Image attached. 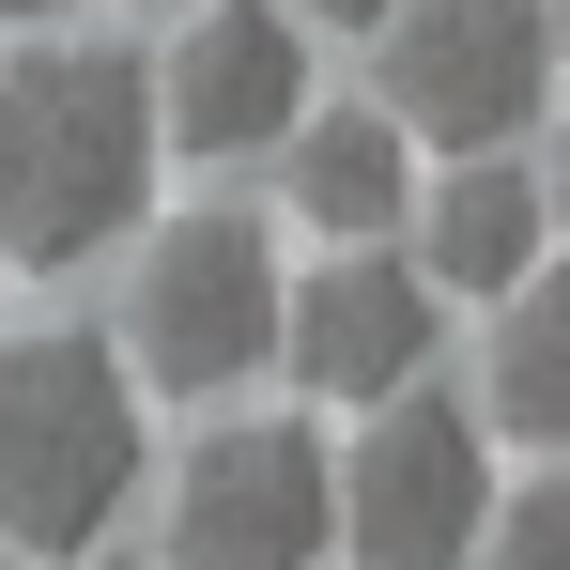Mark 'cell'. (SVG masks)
Wrapping results in <instances>:
<instances>
[{
	"label": "cell",
	"instance_id": "obj_1",
	"mask_svg": "<svg viewBox=\"0 0 570 570\" xmlns=\"http://www.w3.org/2000/svg\"><path fill=\"white\" fill-rule=\"evenodd\" d=\"M155 155H170V108L124 47H47L0 78V263L62 278L139 232L155 200Z\"/></svg>",
	"mask_w": 570,
	"mask_h": 570
},
{
	"label": "cell",
	"instance_id": "obj_2",
	"mask_svg": "<svg viewBox=\"0 0 570 570\" xmlns=\"http://www.w3.org/2000/svg\"><path fill=\"white\" fill-rule=\"evenodd\" d=\"M139 493V371L94 324L0 340V540L16 556H94Z\"/></svg>",
	"mask_w": 570,
	"mask_h": 570
},
{
	"label": "cell",
	"instance_id": "obj_3",
	"mask_svg": "<svg viewBox=\"0 0 570 570\" xmlns=\"http://www.w3.org/2000/svg\"><path fill=\"white\" fill-rule=\"evenodd\" d=\"M278 324H293V278L247 216H170L139 247V371L170 401H216V385L278 371Z\"/></svg>",
	"mask_w": 570,
	"mask_h": 570
},
{
	"label": "cell",
	"instance_id": "obj_4",
	"mask_svg": "<svg viewBox=\"0 0 570 570\" xmlns=\"http://www.w3.org/2000/svg\"><path fill=\"white\" fill-rule=\"evenodd\" d=\"M540 78H556V0H401L385 16V108H401V139L493 155V139L540 124Z\"/></svg>",
	"mask_w": 570,
	"mask_h": 570
},
{
	"label": "cell",
	"instance_id": "obj_5",
	"mask_svg": "<svg viewBox=\"0 0 570 570\" xmlns=\"http://www.w3.org/2000/svg\"><path fill=\"white\" fill-rule=\"evenodd\" d=\"M340 540V478L293 416H232L200 432L170 478V570H324Z\"/></svg>",
	"mask_w": 570,
	"mask_h": 570
},
{
	"label": "cell",
	"instance_id": "obj_6",
	"mask_svg": "<svg viewBox=\"0 0 570 570\" xmlns=\"http://www.w3.org/2000/svg\"><path fill=\"white\" fill-rule=\"evenodd\" d=\"M340 540L371 570H463L478 540H493V448H478L463 401H385L371 448H355V478H340Z\"/></svg>",
	"mask_w": 570,
	"mask_h": 570
},
{
	"label": "cell",
	"instance_id": "obj_7",
	"mask_svg": "<svg viewBox=\"0 0 570 570\" xmlns=\"http://www.w3.org/2000/svg\"><path fill=\"white\" fill-rule=\"evenodd\" d=\"M448 340V293L432 263H385V247H340L324 278H293V324H278V371L308 401H401Z\"/></svg>",
	"mask_w": 570,
	"mask_h": 570
},
{
	"label": "cell",
	"instance_id": "obj_8",
	"mask_svg": "<svg viewBox=\"0 0 570 570\" xmlns=\"http://www.w3.org/2000/svg\"><path fill=\"white\" fill-rule=\"evenodd\" d=\"M155 108H170L186 155H278L308 124V31H293V0H200V31L170 47Z\"/></svg>",
	"mask_w": 570,
	"mask_h": 570
},
{
	"label": "cell",
	"instance_id": "obj_9",
	"mask_svg": "<svg viewBox=\"0 0 570 570\" xmlns=\"http://www.w3.org/2000/svg\"><path fill=\"white\" fill-rule=\"evenodd\" d=\"M278 170H293V216L340 232V247L401 232V200H416V170H401V108H324V124H293Z\"/></svg>",
	"mask_w": 570,
	"mask_h": 570
},
{
	"label": "cell",
	"instance_id": "obj_10",
	"mask_svg": "<svg viewBox=\"0 0 570 570\" xmlns=\"http://www.w3.org/2000/svg\"><path fill=\"white\" fill-rule=\"evenodd\" d=\"M540 232H556V200H540V170H448L432 186V216H416V263L448 293H524L540 278Z\"/></svg>",
	"mask_w": 570,
	"mask_h": 570
},
{
	"label": "cell",
	"instance_id": "obj_11",
	"mask_svg": "<svg viewBox=\"0 0 570 570\" xmlns=\"http://www.w3.org/2000/svg\"><path fill=\"white\" fill-rule=\"evenodd\" d=\"M493 416H509L540 463H570V278L509 293V324H493Z\"/></svg>",
	"mask_w": 570,
	"mask_h": 570
},
{
	"label": "cell",
	"instance_id": "obj_12",
	"mask_svg": "<svg viewBox=\"0 0 570 570\" xmlns=\"http://www.w3.org/2000/svg\"><path fill=\"white\" fill-rule=\"evenodd\" d=\"M493 570H570V463L524 478V493H493V540H478Z\"/></svg>",
	"mask_w": 570,
	"mask_h": 570
},
{
	"label": "cell",
	"instance_id": "obj_13",
	"mask_svg": "<svg viewBox=\"0 0 570 570\" xmlns=\"http://www.w3.org/2000/svg\"><path fill=\"white\" fill-rule=\"evenodd\" d=\"M293 16H324V31H385L401 0H293Z\"/></svg>",
	"mask_w": 570,
	"mask_h": 570
},
{
	"label": "cell",
	"instance_id": "obj_14",
	"mask_svg": "<svg viewBox=\"0 0 570 570\" xmlns=\"http://www.w3.org/2000/svg\"><path fill=\"white\" fill-rule=\"evenodd\" d=\"M540 200H556V232H570V139H556V170H540Z\"/></svg>",
	"mask_w": 570,
	"mask_h": 570
},
{
	"label": "cell",
	"instance_id": "obj_15",
	"mask_svg": "<svg viewBox=\"0 0 570 570\" xmlns=\"http://www.w3.org/2000/svg\"><path fill=\"white\" fill-rule=\"evenodd\" d=\"M0 16H16V31H31V16H62V0H0Z\"/></svg>",
	"mask_w": 570,
	"mask_h": 570
},
{
	"label": "cell",
	"instance_id": "obj_16",
	"mask_svg": "<svg viewBox=\"0 0 570 570\" xmlns=\"http://www.w3.org/2000/svg\"><path fill=\"white\" fill-rule=\"evenodd\" d=\"M0 570H16V540H0Z\"/></svg>",
	"mask_w": 570,
	"mask_h": 570
},
{
	"label": "cell",
	"instance_id": "obj_17",
	"mask_svg": "<svg viewBox=\"0 0 570 570\" xmlns=\"http://www.w3.org/2000/svg\"><path fill=\"white\" fill-rule=\"evenodd\" d=\"M556 31H570V0H556Z\"/></svg>",
	"mask_w": 570,
	"mask_h": 570
}]
</instances>
